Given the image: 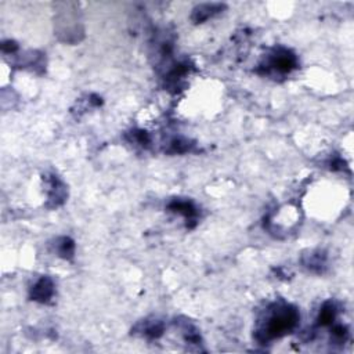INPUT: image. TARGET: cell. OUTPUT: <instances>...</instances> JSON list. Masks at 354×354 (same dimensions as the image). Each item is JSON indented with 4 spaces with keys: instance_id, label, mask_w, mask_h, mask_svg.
Wrapping results in <instances>:
<instances>
[{
    "instance_id": "6da1fadb",
    "label": "cell",
    "mask_w": 354,
    "mask_h": 354,
    "mask_svg": "<svg viewBox=\"0 0 354 354\" xmlns=\"http://www.w3.org/2000/svg\"><path fill=\"white\" fill-rule=\"evenodd\" d=\"M297 314L295 310L282 308L272 314L266 326V337H278L295 326Z\"/></svg>"
}]
</instances>
